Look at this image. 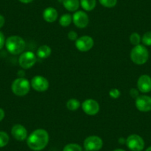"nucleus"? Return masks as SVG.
<instances>
[{
  "instance_id": "1",
  "label": "nucleus",
  "mask_w": 151,
  "mask_h": 151,
  "mask_svg": "<svg viewBox=\"0 0 151 151\" xmlns=\"http://www.w3.org/2000/svg\"><path fill=\"white\" fill-rule=\"evenodd\" d=\"M49 142L48 133L44 129H37L32 132L27 138V144L29 148L34 151L44 149Z\"/></svg>"
},
{
  "instance_id": "2",
  "label": "nucleus",
  "mask_w": 151,
  "mask_h": 151,
  "mask_svg": "<svg viewBox=\"0 0 151 151\" xmlns=\"http://www.w3.org/2000/svg\"><path fill=\"white\" fill-rule=\"evenodd\" d=\"M5 47L13 55L21 54L25 49L26 44L22 38L18 36H11L5 40Z\"/></svg>"
},
{
  "instance_id": "3",
  "label": "nucleus",
  "mask_w": 151,
  "mask_h": 151,
  "mask_svg": "<svg viewBox=\"0 0 151 151\" xmlns=\"http://www.w3.org/2000/svg\"><path fill=\"white\" fill-rule=\"evenodd\" d=\"M130 59L136 65H142L146 63L149 59V52L147 47L142 45L134 46L130 51Z\"/></svg>"
},
{
  "instance_id": "4",
  "label": "nucleus",
  "mask_w": 151,
  "mask_h": 151,
  "mask_svg": "<svg viewBox=\"0 0 151 151\" xmlns=\"http://www.w3.org/2000/svg\"><path fill=\"white\" fill-rule=\"evenodd\" d=\"M11 89L15 95L18 96H23L27 95L30 91V84L27 79L20 77L13 82Z\"/></svg>"
},
{
  "instance_id": "5",
  "label": "nucleus",
  "mask_w": 151,
  "mask_h": 151,
  "mask_svg": "<svg viewBox=\"0 0 151 151\" xmlns=\"http://www.w3.org/2000/svg\"><path fill=\"white\" fill-rule=\"evenodd\" d=\"M127 147L132 151H142L145 147L144 139L137 134H132L126 139Z\"/></svg>"
},
{
  "instance_id": "6",
  "label": "nucleus",
  "mask_w": 151,
  "mask_h": 151,
  "mask_svg": "<svg viewBox=\"0 0 151 151\" xmlns=\"http://www.w3.org/2000/svg\"><path fill=\"white\" fill-rule=\"evenodd\" d=\"M36 62V56L33 52L26 51L21 53L19 58V64L23 69L32 68Z\"/></svg>"
},
{
  "instance_id": "7",
  "label": "nucleus",
  "mask_w": 151,
  "mask_h": 151,
  "mask_svg": "<svg viewBox=\"0 0 151 151\" xmlns=\"http://www.w3.org/2000/svg\"><path fill=\"white\" fill-rule=\"evenodd\" d=\"M102 146V139L97 136H88L84 142V147L87 151H99Z\"/></svg>"
},
{
  "instance_id": "8",
  "label": "nucleus",
  "mask_w": 151,
  "mask_h": 151,
  "mask_svg": "<svg viewBox=\"0 0 151 151\" xmlns=\"http://www.w3.org/2000/svg\"><path fill=\"white\" fill-rule=\"evenodd\" d=\"M75 45L76 48L81 52H87L92 49L94 45V41L93 38L89 36H83L78 38L76 40Z\"/></svg>"
},
{
  "instance_id": "9",
  "label": "nucleus",
  "mask_w": 151,
  "mask_h": 151,
  "mask_svg": "<svg viewBox=\"0 0 151 151\" xmlns=\"http://www.w3.org/2000/svg\"><path fill=\"white\" fill-rule=\"evenodd\" d=\"M31 87L38 92H44L49 88V82L46 78L42 76H36L31 80Z\"/></svg>"
},
{
  "instance_id": "10",
  "label": "nucleus",
  "mask_w": 151,
  "mask_h": 151,
  "mask_svg": "<svg viewBox=\"0 0 151 151\" xmlns=\"http://www.w3.org/2000/svg\"><path fill=\"white\" fill-rule=\"evenodd\" d=\"M83 111L89 116H93L97 114L100 110L99 103L96 100L89 99H86L82 104Z\"/></svg>"
},
{
  "instance_id": "11",
  "label": "nucleus",
  "mask_w": 151,
  "mask_h": 151,
  "mask_svg": "<svg viewBox=\"0 0 151 151\" xmlns=\"http://www.w3.org/2000/svg\"><path fill=\"white\" fill-rule=\"evenodd\" d=\"M136 107L141 112H149L151 110V96L146 95L139 96L136 99Z\"/></svg>"
},
{
  "instance_id": "12",
  "label": "nucleus",
  "mask_w": 151,
  "mask_h": 151,
  "mask_svg": "<svg viewBox=\"0 0 151 151\" xmlns=\"http://www.w3.org/2000/svg\"><path fill=\"white\" fill-rule=\"evenodd\" d=\"M73 24L79 28H85L89 23V18L87 14L84 11H76L73 16Z\"/></svg>"
},
{
  "instance_id": "13",
  "label": "nucleus",
  "mask_w": 151,
  "mask_h": 151,
  "mask_svg": "<svg viewBox=\"0 0 151 151\" xmlns=\"http://www.w3.org/2000/svg\"><path fill=\"white\" fill-rule=\"evenodd\" d=\"M138 90L143 93L151 91V77L147 74L142 75L137 82Z\"/></svg>"
},
{
  "instance_id": "14",
  "label": "nucleus",
  "mask_w": 151,
  "mask_h": 151,
  "mask_svg": "<svg viewBox=\"0 0 151 151\" xmlns=\"http://www.w3.org/2000/svg\"><path fill=\"white\" fill-rule=\"evenodd\" d=\"M11 134L15 139L19 142L24 141L27 138V131L22 124H15L11 129Z\"/></svg>"
},
{
  "instance_id": "15",
  "label": "nucleus",
  "mask_w": 151,
  "mask_h": 151,
  "mask_svg": "<svg viewBox=\"0 0 151 151\" xmlns=\"http://www.w3.org/2000/svg\"><path fill=\"white\" fill-rule=\"evenodd\" d=\"M43 18L47 22H54L58 18V12L55 8H47L43 12Z\"/></svg>"
},
{
  "instance_id": "16",
  "label": "nucleus",
  "mask_w": 151,
  "mask_h": 151,
  "mask_svg": "<svg viewBox=\"0 0 151 151\" xmlns=\"http://www.w3.org/2000/svg\"><path fill=\"white\" fill-rule=\"evenodd\" d=\"M79 0H63V5L68 11L74 12L79 8Z\"/></svg>"
},
{
  "instance_id": "17",
  "label": "nucleus",
  "mask_w": 151,
  "mask_h": 151,
  "mask_svg": "<svg viewBox=\"0 0 151 151\" xmlns=\"http://www.w3.org/2000/svg\"><path fill=\"white\" fill-rule=\"evenodd\" d=\"M52 53V50L48 45H42L37 50V56L41 59H47L50 56Z\"/></svg>"
},
{
  "instance_id": "18",
  "label": "nucleus",
  "mask_w": 151,
  "mask_h": 151,
  "mask_svg": "<svg viewBox=\"0 0 151 151\" xmlns=\"http://www.w3.org/2000/svg\"><path fill=\"white\" fill-rule=\"evenodd\" d=\"M80 5L85 11H91L95 8L96 1V0H80Z\"/></svg>"
},
{
  "instance_id": "19",
  "label": "nucleus",
  "mask_w": 151,
  "mask_h": 151,
  "mask_svg": "<svg viewBox=\"0 0 151 151\" xmlns=\"http://www.w3.org/2000/svg\"><path fill=\"white\" fill-rule=\"evenodd\" d=\"M81 104L79 100L76 99H70L67 102V107L70 111H76V110L79 108Z\"/></svg>"
},
{
  "instance_id": "20",
  "label": "nucleus",
  "mask_w": 151,
  "mask_h": 151,
  "mask_svg": "<svg viewBox=\"0 0 151 151\" xmlns=\"http://www.w3.org/2000/svg\"><path fill=\"white\" fill-rule=\"evenodd\" d=\"M73 21V17L70 14H64L59 19V24L62 27H68L71 24Z\"/></svg>"
},
{
  "instance_id": "21",
  "label": "nucleus",
  "mask_w": 151,
  "mask_h": 151,
  "mask_svg": "<svg viewBox=\"0 0 151 151\" xmlns=\"http://www.w3.org/2000/svg\"><path fill=\"white\" fill-rule=\"evenodd\" d=\"M63 151H82V147L78 144H68L63 148Z\"/></svg>"
},
{
  "instance_id": "22",
  "label": "nucleus",
  "mask_w": 151,
  "mask_h": 151,
  "mask_svg": "<svg viewBox=\"0 0 151 151\" xmlns=\"http://www.w3.org/2000/svg\"><path fill=\"white\" fill-rule=\"evenodd\" d=\"M9 142V136L4 131H0V147L6 146Z\"/></svg>"
},
{
  "instance_id": "23",
  "label": "nucleus",
  "mask_w": 151,
  "mask_h": 151,
  "mask_svg": "<svg viewBox=\"0 0 151 151\" xmlns=\"http://www.w3.org/2000/svg\"><path fill=\"white\" fill-rule=\"evenodd\" d=\"M141 41H142V39H141L140 35L138 33L134 32L130 36V42L133 45L136 46L138 45H140Z\"/></svg>"
},
{
  "instance_id": "24",
  "label": "nucleus",
  "mask_w": 151,
  "mask_h": 151,
  "mask_svg": "<svg viewBox=\"0 0 151 151\" xmlns=\"http://www.w3.org/2000/svg\"><path fill=\"white\" fill-rule=\"evenodd\" d=\"M99 2L102 6L110 8L116 5L117 0H99Z\"/></svg>"
},
{
  "instance_id": "25",
  "label": "nucleus",
  "mask_w": 151,
  "mask_h": 151,
  "mask_svg": "<svg viewBox=\"0 0 151 151\" xmlns=\"http://www.w3.org/2000/svg\"><path fill=\"white\" fill-rule=\"evenodd\" d=\"M142 42L145 46H151V31L146 32L142 38Z\"/></svg>"
},
{
  "instance_id": "26",
  "label": "nucleus",
  "mask_w": 151,
  "mask_h": 151,
  "mask_svg": "<svg viewBox=\"0 0 151 151\" xmlns=\"http://www.w3.org/2000/svg\"><path fill=\"white\" fill-rule=\"evenodd\" d=\"M120 91H119L116 88H113V89L110 90V93H109V95L110 97H112L113 99H117L120 96Z\"/></svg>"
},
{
  "instance_id": "27",
  "label": "nucleus",
  "mask_w": 151,
  "mask_h": 151,
  "mask_svg": "<svg viewBox=\"0 0 151 151\" xmlns=\"http://www.w3.org/2000/svg\"><path fill=\"white\" fill-rule=\"evenodd\" d=\"M68 38L71 41H76L78 39V35L76 32L71 30L68 33Z\"/></svg>"
},
{
  "instance_id": "28",
  "label": "nucleus",
  "mask_w": 151,
  "mask_h": 151,
  "mask_svg": "<svg viewBox=\"0 0 151 151\" xmlns=\"http://www.w3.org/2000/svg\"><path fill=\"white\" fill-rule=\"evenodd\" d=\"M130 95L132 98L136 99L138 96H139V91H138L137 89H136V88H132V89H130Z\"/></svg>"
},
{
  "instance_id": "29",
  "label": "nucleus",
  "mask_w": 151,
  "mask_h": 151,
  "mask_svg": "<svg viewBox=\"0 0 151 151\" xmlns=\"http://www.w3.org/2000/svg\"><path fill=\"white\" fill-rule=\"evenodd\" d=\"M5 44V38L3 33L0 32V50L4 47Z\"/></svg>"
},
{
  "instance_id": "30",
  "label": "nucleus",
  "mask_w": 151,
  "mask_h": 151,
  "mask_svg": "<svg viewBox=\"0 0 151 151\" xmlns=\"http://www.w3.org/2000/svg\"><path fill=\"white\" fill-rule=\"evenodd\" d=\"M5 18H4V17L2 15H0V28H2V27H3L4 24H5Z\"/></svg>"
},
{
  "instance_id": "31",
  "label": "nucleus",
  "mask_w": 151,
  "mask_h": 151,
  "mask_svg": "<svg viewBox=\"0 0 151 151\" xmlns=\"http://www.w3.org/2000/svg\"><path fill=\"white\" fill-rule=\"evenodd\" d=\"M5 111H4V110L2 108H0V122L3 120V119L5 118Z\"/></svg>"
},
{
  "instance_id": "32",
  "label": "nucleus",
  "mask_w": 151,
  "mask_h": 151,
  "mask_svg": "<svg viewBox=\"0 0 151 151\" xmlns=\"http://www.w3.org/2000/svg\"><path fill=\"white\" fill-rule=\"evenodd\" d=\"M19 2H21L22 3H24V4H28L30 2H33V0H19Z\"/></svg>"
},
{
  "instance_id": "33",
  "label": "nucleus",
  "mask_w": 151,
  "mask_h": 151,
  "mask_svg": "<svg viewBox=\"0 0 151 151\" xmlns=\"http://www.w3.org/2000/svg\"><path fill=\"white\" fill-rule=\"evenodd\" d=\"M113 151H125V150H122V149H116V150H114Z\"/></svg>"
},
{
  "instance_id": "34",
  "label": "nucleus",
  "mask_w": 151,
  "mask_h": 151,
  "mask_svg": "<svg viewBox=\"0 0 151 151\" xmlns=\"http://www.w3.org/2000/svg\"><path fill=\"white\" fill-rule=\"evenodd\" d=\"M145 151H151V146L149 147H148Z\"/></svg>"
}]
</instances>
